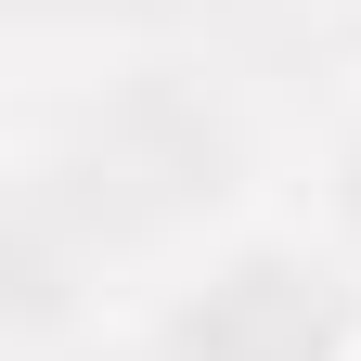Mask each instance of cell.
Instances as JSON below:
<instances>
[{"label":"cell","instance_id":"1","mask_svg":"<svg viewBox=\"0 0 361 361\" xmlns=\"http://www.w3.org/2000/svg\"><path fill=\"white\" fill-rule=\"evenodd\" d=\"M323 348H336V297L297 258H245L168 310V361H323Z\"/></svg>","mask_w":361,"mask_h":361},{"label":"cell","instance_id":"2","mask_svg":"<svg viewBox=\"0 0 361 361\" xmlns=\"http://www.w3.org/2000/svg\"><path fill=\"white\" fill-rule=\"evenodd\" d=\"M348 233H361V155H348Z\"/></svg>","mask_w":361,"mask_h":361}]
</instances>
